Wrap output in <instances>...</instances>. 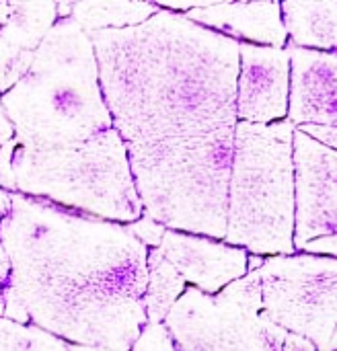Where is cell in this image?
Segmentation results:
<instances>
[{
    "mask_svg": "<svg viewBox=\"0 0 337 351\" xmlns=\"http://www.w3.org/2000/svg\"><path fill=\"white\" fill-rule=\"evenodd\" d=\"M290 97V51L239 43L237 119L270 125L286 119Z\"/></svg>",
    "mask_w": 337,
    "mask_h": 351,
    "instance_id": "9c48e42d",
    "label": "cell"
},
{
    "mask_svg": "<svg viewBox=\"0 0 337 351\" xmlns=\"http://www.w3.org/2000/svg\"><path fill=\"white\" fill-rule=\"evenodd\" d=\"M130 351H175L165 323H146Z\"/></svg>",
    "mask_w": 337,
    "mask_h": 351,
    "instance_id": "d6986e66",
    "label": "cell"
},
{
    "mask_svg": "<svg viewBox=\"0 0 337 351\" xmlns=\"http://www.w3.org/2000/svg\"><path fill=\"white\" fill-rule=\"evenodd\" d=\"M0 239L29 323L68 343L130 351L146 325V253L126 224L10 193Z\"/></svg>",
    "mask_w": 337,
    "mask_h": 351,
    "instance_id": "7a4b0ae2",
    "label": "cell"
},
{
    "mask_svg": "<svg viewBox=\"0 0 337 351\" xmlns=\"http://www.w3.org/2000/svg\"><path fill=\"white\" fill-rule=\"evenodd\" d=\"M0 103L14 138L35 148L82 144L113 130L91 35L70 16L54 23Z\"/></svg>",
    "mask_w": 337,
    "mask_h": 351,
    "instance_id": "3957f363",
    "label": "cell"
},
{
    "mask_svg": "<svg viewBox=\"0 0 337 351\" xmlns=\"http://www.w3.org/2000/svg\"><path fill=\"white\" fill-rule=\"evenodd\" d=\"M0 319H8V321L21 323V325H31L25 308L14 298L12 267H10V259L6 255V249L2 245V239H0Z\"/></svg>",
    "mask_w": 337,
    "mask_h": 351,
    "instance_id": "ac0fdd59",
    "label": "cell"
},
{
    "mask_svg": "<svg viewBox=\"0 0 337 351\" xmlns=\"http://www.w3.org/2000/svg\"><path fill=\"white\" fill-rule=\"evenodd\" d=\"M56 21V2L0 0V95L23 78Z\"/></svg>",
    "mask_w": 337,
    "mask_h": 351,
    "instance_id": "7c38bea8",
    "label": "cell"
},
{
    "mask_svg": "<svg viewBox=\"0 0 337 351\" xmlns=\"http://www.w3.org/2000/svg\"><path fill=\"white\" fill-rule=\"evenodd\" d=\"M282 351H317V348L311 341H307V339H303L299 335H290L288 333V339H286Z\"/></svg>",
    "mask_w": 337,
    "mask_h": 351,
    "instance_id": "603a6c76",
    "label": "cell"
},
{
    "mask_svg": "<svg viewBox=\"0 0 337 351\" xmlns=\"http://www.w3.org/2000/svg\"><path fill=\"white\" fill-rule=\"evenodd\" d=\"M290 51L288 121L301 125L337 128V53L303 49Z\"/></svg>",
    "mask_w": 337,
    "mask_h": 351,
    "instance_id": "8fae6325",
    "label": "cell"
},
{
    "mask_svg": "<svg viewBox=\"0 0 337 351\" xmlns=\"http://www.w3.org/2000/svg\"><path fill=\"white\" fill-rule=\"evenodd\" d=\"M0 189L117 224H132L144 214L115 130L58 148H35L12 136L0 148Z\"/></svg>",
    "mask_w": 337,
    "mask_h": 351,
    "instance_id": "277c9868",
    "label": "cell"
},
{
    "mask_svg": "<svg viewBox=\"0 0 337 351\" xmlns=\"http://www.w3.org/2000/svg\"><path fill=\"white\" fill-rule=\"evenodd\" d=\"M297 130L305 132V134L311 136L313 140H317V142H321V144H325V146L337 150V128H325V125H301V128H297Z\"/></svg>",
    "mask_w": 337,
    "mask_h": 351,
    "instance_id": "7402d4cb",
    "label": "cell"
},
{
    "mask_svg": "<svg viewBox=\"0 0 337 351\" xmlns=\"http://www.w3.org/2000/svg\"><path fill=\"white\" fill-rule=\"evenodd\" d=\"M161 10L152 2H126V0H82L72 2L70 19L89 35L105 29H126L148 21Z\"/></svg>",
    "mask_w": 337,
    "mask_h": 351,
    "instance_id": "9a60e30c",
    "label": "cell"
},
{
    "mask_svg": "<svg viewBox=\"0 0 337 351\" xmlns=\"http://www.w3.org/2000/svg\"><path fill=\"white\" fill-rule=\"evenodd\" d=\"M329 351H337V329H336V333H334V337H332V343H329Z\"/></svg>",
    "mask_w": 337,
    "mask_h": 351,
    "instance_id": "d4e9b609",
    "label": "cell"
},
{
    "mask_svg": "<svg viewBox=\"0 0 337 351\" xmlns=\"http://www.w3.org/2000/svg\"><path fill=\"white\" fill-rule=\"evenodd\" d=\"M185 16L239 43H253V45H268V47H286L288 43L280 2L202 4L187 10Z\"/></svg>",
    "mask_w": 337,
    "mask_h": 351,
    "instance_id": "4fadbf2b",
    "label": "cell"
},
{
    "mask_svg": "<svg viewBox=\"0 0 337 351\" xmlns=\"http://www.w3.org/2000/svg\"><path fill=\"white\" fill-rule=\"evenodd\" d=\"M301 251L309 253V255H321V257H334V259H337V234L311 241Z\"/></svg>",
    "mask_w": 337,
    "mask_h": 351,
    "instance_id": "44dd1931",
    "label": "cell"
},
{
    "mask_svg": "<svg viewBox=\"0 0 337 351\" xmlns=\"http://www.w3.org/2000/svg\"><path fill=\"white\" fill-rule=\"evenodd\" d=\"M0 351H109L68 343L39 327L0 319Z\"/></svg>",
    "mask_w": 337,
    "mask_h": 351,
    "instance_id": "e0dca14e",
    "label": "cell"
},
{
    "mask_svg": "<svg viewBox=\"0 0 337 351\" xmlns=\"http://www.w3.org/2000/svg\"><path fill=\"white\" fill-rule=\"evenodd\" d=\"M262 313L290 335L329 351L337 329V259L321 255H278L253 271Z\"/></svg>",
    "mask_w": 337,
    "mask_h": 351,
    "instance_id": "52a82bcc",
    "label": "cell"
},
{
    "mask_svg": "<svg viewBox=\"0 0 337 351\" xmlns=\"http://www.w3.org/2000/svg\"><path fill=\"white\" fill-rule=\"evenodd\" d=\"M91 41L144 216L222 241L239 41L167 8L134 27L91 33Z\"/></svg>",
    "mask_w": 337,
    "mask_h": 351,
    "instance_id": "6da1fadb",
    "label": "cell"
},
{
    "mask_svg": "<svg viewBox=\"0 0 337 351\" xmlns=\"http://www.w3.org/2000/svg\"><path fill=\"white\" fill-rule=\"evenodd\" d=\"M163 257L175 271L204 294H218L229 284L245 278L249 253L208 237L165 230L159 245Z\"/></svg>",
    "mask_w": 337,
    "mask_h": 351,
    "instance_id": "30bf717a",
    "label": "cell"
},
{
    "mask_svg": "<svg viewBox=\"0 0 337 351\" xmlns=\"http://www.w3.org/2000/svg\"><path fill=\"white\" fill-rule=\"evenodd\" d=\"M128 226V230L146 247V249H159V245H161V241H163V234H165V226H161L159 222H154V220H150L148 216H144L142 214V218L140 220H136V222H132V224H126Z\"/></svg>",
    "mask_w": 337,
    "mask_h": 351,
    "instance_id": "ffe728a7",
    "label": "cell"
},
{
    "mask_svg": "<svg viewBox=\"0 0 337 351\" xmlns=\"http://www.w3.org/2000/svg\"><path fill=\"white\" fill-rule=\"evenodd\" d=\"M175 351H282L288 333L262 313L253 271L210 296L185 288L165 319Z\"/></svg>",
    "mask_w": 337,
    "mask_h": 351,
    "instance_id": "8992f818",
    "label": "cell"
},
{
    "mask_svg": "<svg viewBox=\"0 0 337 351\" xmlns=\"http://www.w3.org/2000/svg\"><path fill=\"white\" fill-rule=\"evenodd\" d=\"M280 10L290 45L337 53V2L288 0Z\"/></svg>",
    "mask_w": 337,
    "mask_h": 351,
    "instance_id": "5bb4252c",
    "label": "cell"
},
{
    "mask_svg": "<svg viewBox=\"0 0 337 351\" xmlns=\"http://www.w3.org/2000/svg\"><path fill=\"white\" fill-rule=\"evenodd\" d=\"M294 251L337 234V150L294 130Z\"/></svg>",
    "mask_w": 337,
    "mask_h": 351,
    "instance_id": "ba28073f",
    "label": "cell"
},
{
    "mask_svg": "<svg viewBox=\"0 0 337 351\" xmlns=\"http://www.w3.org/2000/svg\"><path fill=\"white\" fill-rule=\"evenodd\" d=\"M12 136H14V132H12V128H10V123H8V119H6V115H4V109H2V103H0V148H2Z\"/></svg>",
    "mask_w": 337,
    "mask_h": 351,
    "instance_id": "cb8c5ba5",
    "label": "cell"
},
{
    "mask_svg": "<svg viewBox=\"0 0 337 351\" xmlns=\"http://www.w3.org/2000/svg\"><path fill=\"white\" fill-rule=\"evenodd\" d=\"M294 125L239 121L222 243L259 257L294 255Z\"/></svg>",
    "mask_w": 337,
    "mask_h": 351,
    "instance_id": "5b68a950",
    "label": "cell"
},
{
    "mask_svg": "<svg viewBox=\"0 0 337 351\" xmlns=\"http://www.w3.org/2000/svg\"><path fill=\"white\" fill-rule=\"evenodd\" d=\"M185 292L183 278L163 257L159 249L146 253V290H144V313L146 323H165L173 304Z\"/></svg>",
    "mask_w": 337,
    "mask_h": 351,
    "instance_id": "2e32d148",
    "label": "cell"
}]
</instances>
